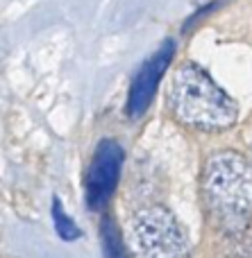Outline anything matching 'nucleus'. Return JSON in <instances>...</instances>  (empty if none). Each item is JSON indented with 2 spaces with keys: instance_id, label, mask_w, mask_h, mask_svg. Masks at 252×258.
I'll return each instance as SVG.
<instances>
[{
  "instance_id": "nucleus-7",
  "label": "nucleus",
  "mask_w": 252,
  "mask_h": 258,
  "mask_svg": "<svg viewBox=\"0 0 252 258\" xmlns=\"http://www.w3.org/2000/svg\"><path fill=\"white\" fill-rule=\"evenodd\" d=\"M225 258H252V240L248 231L225 236Z\"/></svg>"
},
{
  "instance_id": "nucleus-6",
  "label": "nucleus",
  "mask_w": 252,
  "mask_h": 258,
  "mask_svg": "<svg viewBox=\"0 0 252 258\" xmlns=\"http://www.w3.org/2000/svg\"><path fill=\"white\" fill-rule=\"evenodd\" d=\"M100 240H103L105 258H130L125 245H123L121 231H118V227L114 224L112 218H103V224H100Z\"/></svg>"
},
{
  "instance_id": "nucleus-3",
  "label": "nucleus",
  "mask_w": 252,
  "mask_h": 258,
  "mask_svg": "<svg viewBox=\"0 0 252 258\" xmlns=\"http://www.w3.org/2000/svg\"><path fill=\"white\" fill-rule=\"evenodd\" d=\"M130 231L143 258H184L189 254V236L166 206L139 209L130 220Z\"/></svg>"
},
{
  "instance_id": "nucleus-5",
  "label": "nucleus",
  "mask_w": 252,
  "mask_h": 258,
  "mask_svg": "<svg viewBox=\"0 0 252 258\" xmlns=\"http://www.w3.org/2000/svg\"><path fill=\"white\" fill-rule=\"evenodd\" d=\"M175 54V41H164L162 48L139 68V73L134 75L130 86V95H127V116L139 118L145 113V109L150 107L155 98V91L159 86V80L164 77V73L168 71Z\"/></svg>"
},
{
  "instance_id": "nucleus-8",
  "label": "nucleus",
  "mask_w": 252,
  "mask_h": 258,
  "mask_svg": "<svg viewBox=\"0 0 252 258\" xmlns=\"http://www.w3.org/2000/svg\"><path fill=\"white\" fill-rule=\"evenodd\" d=\"M53 218H55L57 233L64 238V240H77V238H80V229H77L75 224H73V220L62 211V204H59L57 200L53 202Z\"/></svg>"
},
{
  "instance_id": "nucleus-2",
  "label": "nucleus",
  "mask_w": 252,
  "mask_h": 258,
  "mask_svg": "<svg viewBox=\"0 0 252 258\" xmlns=\"http://www.w3.org/2000/svg\"><path fill=\"white\" fill-rule=\"evenodd\" d=\"M168 107L180 122L205 132L236 122V102L195 63H182L168 86Z\"/></svg>"
},
{
  "instance_id": "nucleus-4",
  "label": "nucleus",
  "mask_w": 252,
  "mask_h": 258,
  "mask_svg": "<svg viewBox=\"0 0 252 258\" xmlns=\"http://www.w3.org/2000/svg\"><path fill=\"white\" fill-rule=\"evenodd\" d=\"M123 163V147L116 141H105L98 143L93 152V159L89 163V170L84 174V197L91 211H98L107 204L112 197L114 188L118 183V174H121Z\"/></svg>"
},
{
  "instance_id": "nucleus-1",
  "label": "nucleus",
  "mask_w": 252,
  "mask_h": 258,
  "mask_svg": "<svg viewBox=\"0 0 252 258\" xmlns=\"http://www.w3.org/2000/svg\"><path fill=\"white\" fill-rule=\"evenodd\" d=\"M212 224L225 236L248 231L252 220V165L232 150L209 156L200 179Z\"/></svg>"
}]
</instances>
